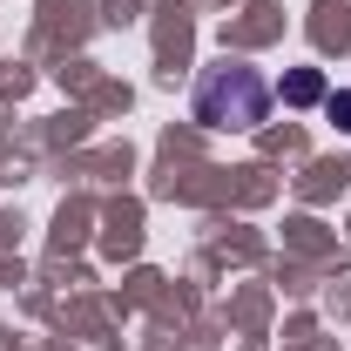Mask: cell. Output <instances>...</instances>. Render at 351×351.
<instances>
[{
    "label": "cell",
    "mask_w": 351,
    "mask_h": 351,
    "mask_svg": "<svg viewBox=\"0 0 351 351\" xmlns=\"http://www.w3.org/2000/svg\"><path fill=\"white\" fill-rule=\"evenodd\" d=\"M263 108H270V88L243 61H217L196 82V122H210V129H257Z\"/></svg>",
    "instance_id": "cell-1"
}]
</instances>
